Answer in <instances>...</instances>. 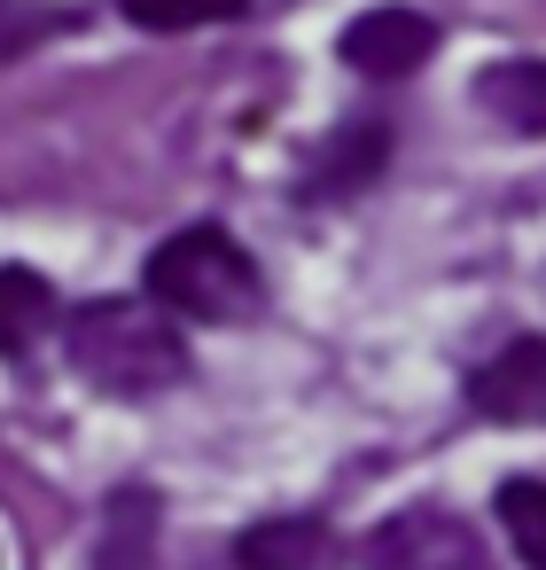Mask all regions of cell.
Here are the masks:
<instances>
[{
    "label": "cell",
    "instance_id": "obj_1",
    "mask_svg": "<svg viewBox=\"0 0 546 570\" xmlns=\"http://www.w3.org/2000/svg\"><path fill=\"white\" fill-rule=\"evenodd\" d=\"M71 360L110 399H157V391L188 383V336L149 297H95V305H79L71 313Z\"/></svg>",
    "mask_w": 546,
    "mask_h": 570
},
{
    "label": "cell",
    "instance_id": "obj_2",
    "mask_svg": "<svg viewBox=\"0 0 546 570\" xmlns=\"http://www.w3.org/2000/svg\"><path fill=\"white\" fill-rule=\"evenodd\" d=\"M141 297L180 321H250L266 305V274L227 227H180L149 250Z\"/></svg>",
    "mask_w": 546,
    "mask_h": 570
},
{
    "label": "cell",
    "instance_id": "obj_3",
    "mask_svg": "<svg viewBox=\"0 0 546 570\" xmlns=\"http://www.w3.org/2000/svg\"><path fill=\"white\" fill-rule=\"evenodd\" d=\"M367 570H499L484 531L453 508H398L367 539Z\"/></svg>",
    "mask_w": 546,
    "mask_h": 570
},
{
    "label": "cell",
    "instance_id": "obj_4",
    "mask_svg": "<svg viewBox=\"0 0 546 570\" xmlns=\"http://www.w3.org/2000/svg\"><path fill=\"white\" fill-rule=\"evenodd\" d=\"M429 48H437V24L421 9H359L336 32V56L367 79H406V71L429 63Z\"/></svg>",
    "mask_w": 546,
    "mask_h": 570
},
{
    "label": "cell",
    "instance_id": "obj_5",
    "mask_svg": "<svg viewBox=\"0 0 546 570\" xmlns=\"http://www.w3.org/2000/svg\"><path fill=\"white\" fill-rule=\"evenodd\" d=\"M468 406L484 422H546V336H515L507 352H492L476 375H468Z\"/></svg>",
    "mask_w": 546,
    "mask_h": 570
},
{
    "label": "cell",
    "instance_id": "obj_6",
    "mask_svg": "<svg viewBox=\"0 0 546 570\" xmlns=\"http://www.w3.org/2000/svg\"><path fill=\"white\" fill-rule=\"evenodd\" d=\"M328 554H336V539L320 515H266L235 539L242 570H328Z\"/></svg>",
    "mask_w": 546,
    "mask_h": 570
},
{
    "label": "cell",
    "instance_id": "obj_7",
    "mask_svg": "<svg viewBox=\"0 0 546 570\" xmlns=\"http://www.w3.org/2000/svg\"><path fill=\"white\" fill-rule=\"evenodd\" d=\"M383 157H390V126H344L320 157H312V173H305V196L312 204H336V196H351V188H367L375 173H383Z\"/></svg>",
    "mask_w": 546,
    "mask_h": 570
},
{
    "label": "cell",
    "instance_id": "obj_8",
    "mask_svg": "<svg viewBox=\"0 0 546 570\" xmlns=\"http://www.w3.org/2000/svg\"><path fill=\"white\" fill-rule=\"evenodd\" d=\"M476 102H484L507 134H546V56L492 63V71L476 79Z\"/></svg>",
    "mask_w": 546,
    "mask_h": 570
},
{
    "label": "cell",
    "instance_id": "obj_9",
    "mask_svg": "<svg viewBox=\"0 0 546 570\" xmlns=\"http://www.w3.org/2000/svg\"><path fill=\"white\" fill-rule=\"evenodd\" d=\"M56 321V289L32 266H0V352H32Z\"/></svg>",
    "mask_w": 546,
    "mask_h": 570
},
{
    "label": "cell",
    "instance_id": "obj_10",
    "mask_svg": "<svg viewBox=\"0 0 546 570\" xmlns=\"http://www.w3.org/2000/svg\"><path fill=\"white\" fill-rule=\"evenodd\" d=\"M157 547V492H118L102 515V570H149Z\"/></svg>",
    "mask_w": 546,
    "mask_h": 570
},
{
    "label": "cell",
    "instance_id": "obj_11",
    "mask_svg": "<svg viewBox=\"0 0 546 570\" xmlns=\"http://www.w3.org/2000/svg\"><path fill=\"white\" fill-rule=\"evenodd\" d=\"M499 523H507L523 570H546V476H507L499 484Z\"/></svg>",
    "mask_w": 546,
    "mask_h": 570
},
{
    "label": "cell",
    "instance_id": "obj_12",
    "mask_svg": "<svg viewBox=\"0 0 546 570\" xmlns=\"http://www.w3.org/2000/svg\"><path fill=\"white\" fill-rule=\"evenodd\" d=\"M118 17L141 32H203V24L250 17V0H118Z\"/></svg>",
    "mask_w": 546,
    "mask_h": 570
},
{
    "label": "cell",
    "instance_id": "obj_13",
    "mask_svg": "<svg viewBox=\"0 0 546 570\" xmlns=\"http://www.w3.org/2000/svg\"><path fill=\"white\" fill-rule=\"evenodd\" d=\"M71 24H79V9H32V0H0V63L24 56V48H40V40H56V32H71Z\"/></svg>",
    "mask_w": 546,
    "mask_h": 570
}]
</instances>
